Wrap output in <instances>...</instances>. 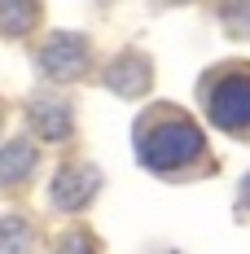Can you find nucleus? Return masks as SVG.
<instances>
[{
  "instance_id": "1",
  "label": "nucleus",
  "mask_w": 250,
  "mask_h": 254,
  "mask_svg": "<svg viewBox=\"0 0 250 254\" xmlns=\"http://www.w3.org/2000/svg\"><path fill=\"white\" fill-rule=\"evenodd\" d=\"M132 136H136V162L145 171H154V176H167V180L193 176V171H202L211 162L202 127L184 110H175L167 101L145 105L136 127H132Z\"/></svg>"
},
{
  "instance_id": "2",
  "label": "nucleus",
  "mask_w": 250,
  "mask_h": 254,
  "mask_svg": "<svg viewBox=\"0 0 250 254\" xmlns=\"http://www.w3.org/2000/svg\"><path fill=\"white\" fill-rule=\"evenodd\" d=\"M198 97L215 131L250 140V66L224 62V66L206 70L198 83Z\"/></svg>"
},
{
  "instance_id": "3",
  "label": "nucleus",
  "mask_w": 250,
  "mask_h": 254,
  "mask_svg": "<svg viewBox=\"0 0 250 254\" xmlns=\"http://www.w3.org/2000/svg\"><path fill=\"white\" fill-rule=\"evenodd\" d=\"M88 57H92V49H88L83 35L57 31L49 44H44V53H40V66H44L49 79H79L88 70Z\"/></svg>"
},
{
  "instance_id": "4",
  "label": "nucleus",
  "mask_w": 250,
  "mask_h": 254,
  "mask_svg": "<svg viewBox=\"0 0 250 254\" xmlns=\"http://www.w3.org/2000/svg\"><path fill=\"white\" fill-rule=\"evenodd\" d=\"M101 189V176L92 167H62L57 180H53V206L57 210H79V206L92 202V193Z\"/></svg>"
},
{
  "instance_id": "5",
  "label": "nucleus",
  "mask_w": 250,
  "mask_h": 254,
  "mask_svg": "<svg viewBox=\"0 0 250 254\" xmlns=\"http://www.w3.org/2000/svg\"><path fill=\"white\" fill-rule=\"evenodd\" d=\"M105 83H110L114 92H123V97H141V88L150 83V62H145L141 53H123V57L105 70Z\"/></svg>"
},
{
  "instance_id": "6",
  "label": "nucleus",
  "mask_w": 250,
  "mask_h": 254,
  "mask_svg": "<svg viewBox=\"0 0 250 254\" xmlns=\"http://www.w3.org/2000/svg\"><path fill=\"white\" fill-rule=\"evenodd\" d=\"M31 119H35V127H40L44 140H62L71 131V110L57 105V101H35L31 105Z\"/></svg>"
},
{
  "instance_id": "7",
  "label": "nucleus",
  "mask_w": 250,
  "mask_h": 254,
  "mask_svg": "<svg viewBox=\"0 0 250 254\" xmlns=\"http://www.w3.org/2000/svg\"><path fill=\"white\" fill-rule=\"evenodd\" d=\"M0 167H4V184H22V180L35 171V149H31L26 140H9Z\"/></svg>"
},
{
  "instance_id": "8",
  "label": "nucleus",
  "mask_w": 250,
  "mask_h": 254,
  "mask_svg": "<svg viewBox=\"0 0 250 254\" xmlns=\"http://www.w3.org/2000/svg\"><path fill=\"white\" fill-rule=\"evenodd\" d=\"M26 241H35V237H26V224L18 215H9L4 219V254H26Z\"/></svg>"
},
{
  "instance_id": "9",
  "label": "nucleus",
  "mask_w": 250,
  "mask_h": 254,
  "mask_svg": "<svg viewBox=\"0 0 250 254\" xmlns=\"http://www.w3.org/2000/svg\"><path fill=\"white\" fill-rule=\"evenodd\" d=\"M57 254H97V246H92V237L88 232H75V237H66L62 241V250Z\"/></svg>"
},
{
  "instance_id": "10",
  "label": "nucleus",
  "mask_w": 250,
  "mask_h": 254,
  "mask_svg": "<svg viewBox=\"0 0 250 254\" xmlns=\"http://www.w3.org/2000/svg\"><path fill=\"white\" fill-rule=\"evenodd\" d=\"M242 206H250V180L242 184Z\"/></svg>"
}]
</instances>
